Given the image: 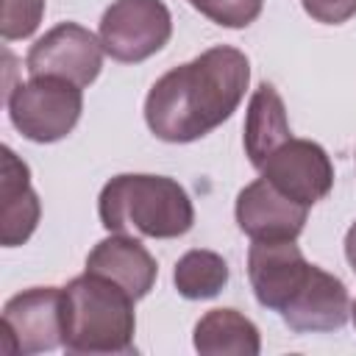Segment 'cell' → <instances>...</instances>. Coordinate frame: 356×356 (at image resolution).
I'll list each match as a JSON object with an SVG mask.
<instances>
[{
	"instance_id": "obj_1",
	"label": "cell",
	"mask_w": 356,
	"mask_h": 356,
	"mask_svg": "<svg viewBox=\"0 0 356 356\" xmlns=\"http://www.w3.org/2000/svg\"><path fill=\"white\" fill-rule=\"evenodd\" d=\"M250 61L231 44H217L164 72L145 97V122L161 142H195L220 128L242 103Z\"/></svg>"
},
{
	"instance_id": "obj_2",
	"label": "cell",
	"mask_w": 356,
	"mask_h": 356,
	"mask_svg": "<svg viewBox=\"0 0 356 356\" xmlns=\"http://www.w3.org/2000/svg\"><path fill=\"white\" fill-rule=\"evenodd\" d=\"M97 214L111 234L150 239L184 236L195 222V206L186 189L175 178L147 172L114 175L100 189Z\"/></svg>"
},
{
	"instance_id": "obj_3",
	"label": "cell",
	"mask_w": 356,
	"mask_h": 356,
	"mask_svg": "<svg viewBox=\"0 0 356 356\" xmlns=\"http://www.w3.org/2000/svg\"><path fill=\"white\" fill-rule=\"evenodd\" d=\"M64 289V342L70 353H131L134 350V298L114 281L83 273Z\"/></svg>"
},
{
	"instance_id": "obj_4",
	"label": "cell",
	"mask_w": 356,
	"mask_h": 356,
	"mask_svg": "<svg viewBox=\"0 0 356 356\" xmlns=\"http://www.w3.org/2000/svg\"><path fill=\"white\" fill-rule=\"evenodd\" d=\"M11 125L31 142L47 145L64 139L81 120L83 95L81 86L56 78V75H33L25 83H17L8 97Z\"/></svg>"
},
{
	"instance_id": "obj_5",
	"label": "cell",
	"mask_w": 356,
	"mask_h": 356,
	"mask_svg": "<svg viewBox=\"0 0 356 356\" xmlns=\"http://www.w3.org/2000/svg\"><path fill=\"white\" fill-rule=\"evenodd\" d=\"M172 36V17L161 0H114L100 17V44L122 64L156 56Z\"/></svg>"
},
{
	"instance_id": "obj_6",
	"label": "cell",
	"mask_w": 356,
	"mask_h": 356,
	"mask_svg": "<svg viewBox=\"0 0 356 356\" xmlns=\"http://www.w3.org/2000/svg\"><path fill=\"white\" fill-rule=\"evenodd\" d=\"M64 342V289L31 286L3 306V350L17 356L44 353Z\"/></svg>"
},
{
	"instance_id": "obj_7",
	"label": "cell",
	"mask_w": 356,
	"mask_h": 356,
	"mask_svg": "<svg viewBox=\"0 0 356 356\" xmlns=\"http://www.w3.org/2000/svg\"><path fill=\"white\" fill-rule=\"evenodd\" d=\"M103 44L100 39L78 25V22H58L44 36H39L28 56L25 70L28 75H56L75 86H89L103 70Z\"/></svg>"
},
{
	"instance_id": "obj_8",
	"label": "cell",
	"mask_w": 356,
	"mask_h": 356,
	"mask_svg": "<svg viewBox=\"0 0 356 356\" xmlns=\"http://www.w3.org/2000/svg\"><path fill=\"white\" fill-rule=\"evenodd\" d=\"M259 170L273 186L309 209L334 186V164L325 147L312 139H286Z\"/></svg>"
},
{
	"instance_id": "obj_9",
	"label": "cell",
	"mask_w": 356,
	"mask_h": 356,
	"mask_svg": "<svg viewBox=\"0 0 356 356\" xmlns=\"http://www.w3.org/2000/svg\"><path fill=\"white\" fill-rule=\"evenodd\" d=\"M312 264L295 239H253L248 250V278L259 306L278 312L306 281Z\"/></svg>"
},
{
	"instance_id": "obj_10",
	"label": "cell",
	"mask_w": 356,
	"mask_h": 356,
	"mask_svg": "<svg viewBox=\"0 0 356 356\" xmlns=\"http://www.w3.org/2000/svg\"><path fill=\"white\" fill-rule=\"evenodd\" d=\"M234 214L239 231L250 239H298L306 225L309 206L292 200L261 175L236 195Z\"/></svg>"
},
{
	"instance_id": "obj_11",
	"label": "cell",
	"mask_w": 356,
	"mask_h": 356,
	"mask_svg": "<svg viewBox=\"0 0 356 356\" xmlns=\"http://www.w3.org/2000/svg\"><path fill=\"white\" fill-rule=\"evenodd\" d=\"M348 317H350L348 286L317 264H312L300 289L281 309V320L298 334L337 331L348 323Z\"/></svg>"
},
{
	"instance_id": "obj_12",
	"label": "cell",
	"mask_w": 356,
	"mask_h": 356,
	"mask_svg": "<svg viewBox=\"0 0 356 356\" xmlns=\"http://www.w3.org/2000/svg\"><path fill=\"white\" fill-rule=\"evenodd\" d=\"M3 164H0V242L3 248H17L31 239L39 225L42 203L31 186L28 164L3 145Z\"/></svg>"
},
{
	"instance_id": "obj_13",
	"label": "cell",
	"mask_w": 356,
	"mask_h": 356,
	"mask_svg": "<svg viewBox=\"0 0 356 356\" xmlns=\"http://www.w3.org/2000/svg\"><path fill=\"white\" fill-rule=\"evenodd\" d=\"M86 270L120 284L134 300L145 298L159 278V264L150 250L128 234H111L100 239L86 256Z\"/></svg>"
},
{
	"instance_id": "obj_14",
	"label": "cell",
	"mask_w": 356,
	"mask_h": 356,
	"mask_svg": "<svg viewBox=\"0 0 356 356\" xmlns=\"http://www.w3.org/2000/svg\"><path fill=\"white\" fill-rule=\"evenodd\" d=\"M242 145L248 161L259 170L286 139H292L289 120H286V106L273 83H259L256 92L250 95L248 114H245V128H242Z\"/></svg>"
},
{
	"instance_id": "obj_15",
	"label": "cell",
	"mask_w": 356,
	"mask_h": 356,
	"mask_svg": "<svg viewBox=\"0 0 356 356\" xmlns=\"http://www.w3.org/2000/svg\"><path fill=\"white\" fill-rule=\"evenodd\" d=\"M195 350L203 356H256L261 337L253 320L236 309H211L195 323Z\"/></svg>"
},
{
	"instance_id": "obj_16",
	"label": "cell",
	"mask_w": 356,
	"mask_h": 356,
	"mask_svg": "<svg viewBox=\"0 0 356 356\" xmlns=\"http://www.w3.org/2000/svg\"><path fill=\"white\" fill-rule=\"evenodd\" d=\"M172 284L181 298L186 300H206L222 292L228 284V264L220 253L214 250H186L172 270Z\"/></svg>"
},
{
	"instance_id": "obj_17",
	"label": "cell",
	"mask_w": 356,
	"mask_h": 356,
	"mask_svg": "<svg viewBox=\"0 0 356 356\" xmlns=\"http://www.w3.org/2000/svg\"><path fill=\"white\" fill-rule=\"evenodd\" d=\"M189 6L222 28H248L261 14L264 0H189Z\"/></svg>"
},
{
	"instance_id": "obj_18",
	"label": "cell",
	"mask_w": 356,
	"mask_h": 356,
	"mask_svg": "<svg viewBox=\"0 0 356 356\" xmlns=\"http://www.w3.org/2000/svg\"><path fill=\"white\" fill-rule=\"evenodd\" d=\"M44 17V0H3L0 36L6 42L28 39Z\"/></svg>"
},
{
	"instance_id": "obj_19",
	"label": "cell",
	"mask_w": 356,
	"mask_h": 356,
	"mask_svg": "<svg viewBox=\"0 0 356 356\" xmlns=\"http://www.w3.org/2000/svg\"><path fill=\"white\" fill-rule=\"evenodd\" d=\"M303 11L323 25H342L356 17V0H300Z\"/></svg>"
},
{
	"instance_id": "obj_20",
	"label": "cell",
	"mask_w": 356,
	"mask_h": 356,
	"mask_svg": "<svg viewBox=\"0 0 356 356\" xmlns=\"http://www.w3.org/2000/svg\"><path fill=\"white\" fill-rule=\"evenodd\" d=\"M345 259H348V264H350V270L356 273V222L348 228V234H345Z\"/></svg>"
},
{
	"instance_id": "obj_21",
	"label": "cell",
	"mask_w": 356,
	"mask_h": 356,
	"mask_svg": "<svg viewBox=\"0 0 356 356\" xmlns=\"http://www.w3.org/2000/svg\"><path fill=\"white\" fill-rule=\"evenodd\" d=\"M350 320H353V325H356V303L350 306Z\"/></svg>"
}]
</instances>
